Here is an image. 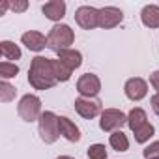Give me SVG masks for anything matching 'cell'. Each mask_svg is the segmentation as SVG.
Masks as SVG:
<instances>
[{"label":"cell","mask_w":159,"mask_h":159,"mask_svg":"<svg viewBox=\"0 0 159 159\" xmlns=\"http://www.w3.org/2000/svg\"><path fill=\"white\" fill-rule=\"evenodd\" d=\"M38 131H39V137L45 144H54L60 137L58 116L52 111H45L38 120Z\"/></svg>","instance_id":"cell-3"},{"label":"cell","mask_w":159,"mask_h":159,"mask_svg":"<svg viewBox=\"0 0 159 159\" xmlns=\"http://www.w3.org/2000/svg\"><path fill=\"white\" fill-rule=\"evenodd\" d=\"M58 129H60V135L69 142L81 140V129H79L77 124L73 120H69L67 116H58Z\"/></svg>","instance_id":"cell-12"},{"label":"cell","mask_w":159,"mask_h":159,"mask_svg":"<svg viewBox=\"0 0 159 159\" xmlns=\"http://www.w3.org/2000/svg\"><path fill=\"white\" fill-rule=\"evenodd\" d=\"M17 73H19V66L15 62H8V60L0 62V77L4 81H8L11 77H17Z\"/></svg>","instance_id":"cell-20"},{"label":"cell","mask_w":159,"mask_h":159,"mask_svg":"<svg viewBox=\"0 0 159 159\" xmlns=\"http://www.w3.org/2000/svg\"><path fill=\"white\" fill-rule=\"evenodd\" d=\"M140 21L148 28H159V6L148 4L140 11Z\"/></svg>","instance_id":"cell-15"},{"label":"cell","mask_w":159,"mask_h":159,"mask_svg":"<svg viewBox=\"0 0 159 159\" xmlns=\"http://www.w3.org/2000/svg\"><path fill=\"white\" fill-rule=\"evenodd\" d=\"M124 92H125V98L131 99V101H140L146 98L148 94V83L140 77H133V79H127L125 81V86H124Z\"/></svg>","instance_id":"cell-9"},{"label":"cell","mask_w":159,"mask_h":159,"mask_svg":"<svg viewBox=\"0 0 159 159\" xmlns=\"http://www.w3.org/2000/svg\"><path fill=\"white\" fill-rule=\"evenodd\" d=\"M17 112H19V116L25 122H30L32 124V122L39 120V116L43 114L41 112V99L38 96H34V94L23 96L21 101H19V105H17Z\"/></svg>","instance_id":"cell-4"},{"label":"cell","mask_w":159,"mask_h":159,"mask_svg":"<svg viewBox=\"0 0 159 159\" xmlns=\"http://www.w3.org/2000/svg\"><path fill=\"white\" fill-rule=\"evenodd\" d=\"M28 83L36 90H49L52 88L56 81V71H54V60L45 56H36L30 62L28 69Z\"/></svg>","instance_id":"cell-1"},{"label":"cell","mask_w":159,"mask_h":159,"mask_svg":"<svg viewBox=\"0 0 159 159\" xmlns=\"http://www.w3.org/2000/svg\"><path fill=\"white\" fill-rule=\"evenodd\" d=\"M142 155H144V159H159V140H155L150 146H146L142 150Z\"/></svg>","instance_id":"cell-24"},{"label":"cell","mask_w":159,"mask_h":159,"mask_svg":"<svg viewBox=\"0 0 159 159\" xmlns=\"http://www.w3.org/2000/svg\"><path fill=\"white\" fill-rule=\"evenodd\" d=\"M150 84L153 86L155 94H159V69H157V71H153V73L150 75Z\"/></svg>","instance_id":"cell-26"},{"label":"cell","mask_w":159,"mask_h":159,"mask_svg":"<svg viewBox=\"0 0 159 159\" xmlns=\"http://www.w3.org/2000/svg\"><path fill=\"white\" fill-rule=\"evenodd\" d=\"M77 92L81 94V98H90L96 99V96L101 92V81L99 77L94 73H84L79 77L77 81Z\"/></svg>","instance_id":"cell-6"},{"label":"cell","mask_w":159,"mask_h":159,"mask_svg":"<svg viewBox=\"0 0 159 159\" xmlns=\"http://www.w3.org/2000/svg\"><path fill=\"white\" fill-rule=\"evenodd\" d=\"M150 103H152V111L159 116V94H153L150 98Z\"/></svg>","instance_id":"cell-27"},{"label":"cell","mask_w":159,"mask_h":159,"mask_svg":"<svg viewBox=\"0 0 159 159\" xmlns=\"http://www.w3.org/2000/svg\"><path fill=\"white\" fill-rule=\"evenodd\" d=\"M41 11H43V15L49 21H54L58 25L64 19V15H66V2H64V0H51V2L43 4Z\"/></svg>","instance_id":"cell-13"},{"label":"cell","mask_w":159,"mask_h":159,"mask_svg":"<svg viewBox=\"0 0 159 159\" xmlns=\"http://www.w3.org/2000/svg\"><path fill=\"white\" fill-rule=\"evenodd\" d=\"M98 17H99V10L94 6H81L75 11V21L77 25L84 28V30H92L98 26Z\"/></svg>","instance_id":"cell-8"},{"label":"cell","mask_w":159,"mask_h":159,"mask_svg":"<svg viewBox=\"0 0 159 159\" xmlns=\"http://www.w3.org/2000/svg\"><path fill=\"white\" fill-rule=\"evenodd\" d=\"M0 54H2V56L10 62V60H19L23 52H21L19 45H15L13 41L4 39V41H0Z\"/></svg>","instance_id":"cell-17"},{"label":"cell","mask_w":159,"mask_h":159,"mask_svg":"<svg viewBox=\"0 0 159 159\" xmlns=\"http://www.w3.org/2000/svg\"><path fill=\"white\" fill-rule=\"evenodd\" d=\"M15 98V86H11L8 81L0 83V101L2 103H10Z\"/></svg>","instance_id":"cell-22"},{"label":"cell","mask_w":159,"mask_h":159,"mask_svg":"<svg viewBox=\"0 0 159 159\" xmlns=\"http://www.w3.org/2000/svg\"><path fill=\"white\" fill-rule=\"evenodd\" d=\"M21 41L23 45L28 49V51H34V52H39L47 47V36H43L41 32L38 30H28L21 36Z\"/></svg>","instance_id":"cell-11"},{"label":"cell","mask_w":159,"mask_h":159,"mask_svg":"<svg viewBox=\"0 0 159 159\" xmlns=\"http://www.w3.org/2000/svg\"><path fill=\"white\" fill-rule=\"evenodd\" d=\"M56 159H73V157H69V155H60V157H56Z\"/></svg>","instance_id":"cell-28"},{"label":"cell","mask_w":159,"mask_h":159,"mask_svg":"<svg viewBox=\"0 0 159 159\" xmlns=\"http://www.w3.org/2000/svg\"><path fill=\"white\" fill-rule=\"evenodd\" d=\"M73 41H75V32L71 30L69 25H64V23L54 25L47 34V47L52 49L56 54L66 49H71Z\"/></svg>","instance_id":"cell-2"},{"label":"cell","mask_w":159,"mask_h":159,"mask_svg":"<svg viewBox=\"0 0 159 159\" xmlns=\"http://www.w3.org/2000/svg\"><path fill=\"white\" fill-rule=\"evenodd\" d=\"M125 124H127V116L118 109H105L101 112V120H99L101 131H109V133L122 131Z\"/></svg>","instance_id":"cell-5"},{"label":"cell","mask_w":159,"mask_h":159,"mask_svg":"<svg viewBox=\"0 0 159 159\" xmlns=\"http://www.w3.org/2000/svg\"><path fill=\"white\" fill-rule=\"evenodd\" d=\"M133 135H135V142L144 144V142H148V140L155 135V127L148 122V124H144L142 127H139L137 131H133Z\"/></svg>","instance_id":"cell-19"},{"label":"cell","mask_w":159,"mask_h":159,"mask_svg":"<svg viewBox=\"0 0 159 159\" xmlns=\"http://www.w3.org/2000/svg\"><path fill=\"white\" fill-rule=\"evenodd\" d=\"M122 21H124V13H122L120 8H116V6H105V8L99 10V17H98V26L99 28L109 30V28L118 26Z\"/></svg>","instance_id":"cell-7"},{"label":"cell","mask_w":159,"mask_h":159,"mask_svg":"<svg viewBox=\"0 0 159 159\" xmlns=\"http://www.w3.org/2000/svg\"><path fill=\"white\" fill-rule=\"evenodd\" d=\"M109 144L116 152H127L129 150V140H127V135L124 131H114L109 137Z\"/></svg>","instance_id":"cell-18"},{"label":"cell","mask_w":159,"mask_h":159,"mask_svg":"<svg viewBox=\"0 0 159 159\" xmlns=\"http://www.w3.org/2000/svg\"><path fill=\"white\" fill-rule=\"evenodd\" d=\"M58 60H60L67 69L75 71L77 67H81V64H83V54L79 52V51H75V49H66V51L58 52Z\"/></svg>","instance_id":"cell-14"},{"label":"cell","mask_w":159,"mask_h":159,"mask_svg":"<svg viewBox=\"0 0 159 159\" xmlns=\"http://www.w3.org/2000/svg\"><path fill=\"white\" fill-rule=\"evenodd\" d=\"M75 111L79 112V116H83L86 120H92L103 112L101 103L98 99H90V98H77L75 99Z\"/></svg>","instance_id":"cell-10"},{"label":"cell","mask_w":159,"mask_h":159,"mask_svg":"<svg viewBox=\"0 0 159 159\" xmlns=\"http://www.w3.org/2000/svg\"><path fill=\"white\" fill-rule=\"evenodd\" d=\"M54 71H56V81H58V83H67L69 79H71V73H73V71L67 69L58 58L54 60Z\"/></svg>","instance_id":"cell-21"},{"label":"cell","mask_w":159,"mask_h":159,"mask_svg":"<svg viewBox=\"0 0 159 159\" xmlns=\"http://www.w3.org/2000/svg\"><path fill=\"white\" fill-rule=\"evenodd\" d=\"M11 4V10L15 11V13H23L26 8H28V2H26V0H21V2H17V0H15V2H10Z\"/></svg>","instance_id":"cell-25"},{"label":"cell","mask_w":159,"mask_h":159,"mask_svg":"<svg viewBox=\"0 0 159 159\" xmlns=\"http://www.w3.org/2000/svg\"><path fill=\"white\" fill-rule=\"evenodd\" d=\"M86 155L90 159H107V148L105 144H92L86 150Z\"/></svg>","instance_id":"cell-23"},{"label":"cell","mask_w":159,"mask_h":159,"mask_svg":"<svg viewBox=\"0 0 159 159\" xmlns=\"http://www.w3.org/2000/svg\"><path fill=\"white\" fill-rule=\"evenodd\" d=\"M144 124H148V116H146V111L140 109V107H135L129 111L127 114V125L131 131H137L139 127H142Z\"/></svg>","instance_id":"cell-16"}]
</instances>
